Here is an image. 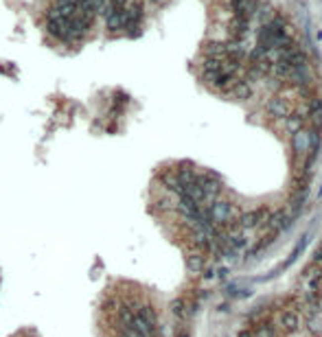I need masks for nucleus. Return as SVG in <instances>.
<instances>
[{
	"instance_id": "obj_5",
	"label": "nucleus",
	"mask_w": 322,
	"mask_h": 337,
	"mask_svg": "<svg viewBox=\"0 0 322 337\" xmlns=\"http://www.w3.org/2000/svg\"><path fill=\"white\" fill-rule=\"evenodd\" d=\"M92 2H94V13H99V15H103L105 9L112 4L110 0H92Z\"/></svg>"
},
{
	"instance_id": "obj_6",
	"label": "nucleus",
	"mask_w": 322,
	"mask_h": 337,
	"mask_svg": "<svg viewBox=\"0 0 322 337\" xmlns=\"http://www.w3.org/2000/svg\"><path fill=\"white\" fill-rule=\"evenodd\" d=\"M110 2L114 4L116 9H123V7H125V4H127V0H110Z\"/></svg>"
},
{
	"instance_id": "obj_3",
	"label": "nucleus",
	"mask_w": 322,
	"mask_h": 337,
	"mask_svg": "<svg viewBox=\"0 0 322 337\" xmlns=\"http://www.w3.org/2000/svg\"><path fill=\"white\" fill-rule=\"evenodd\" d=\"M204 57L226 59V42H208L204 46Z\"/></svg>"
},
{
	"instance_id": "obj_4",
	"label": "nucleus",
	"mask_w": 322,
	"mask_h": 337,
	"mask_svg": "<svg viewBox=\"0 0 322 337\" xmlns=\"http://www.w3.org/2000/svg\"><path fill=\"white\" fill-rule=\"evenodd\" d=\"M55 11H57L61 18H73L77 13V0H55Z\"/></svg>"
},
{
	"instance_id": "obj_1",
	"label": "nucleus",
	"mask_w": 322,
	"mask_h": 337,
	"mask_svg": "<svg viewBox=\"0 0 322 337\" xmlns=\"http://www.w3.org/2000/svg\"><path fill=\"white\" fill-rule=\"evenodd\" d=\"M298 306L307 322L322 335V245L316 252V258L311 260L309 269H307L305 298Z\"/></svg>"
},
{
	"instance_id": "obj_2",
	"label": "nucleus",
	"mask_w": 322,
	"mask_h": 337,
	"mask_svg": "<svg viewBox=\"0 0 322 337\" xmlns=\"http://www.w3.org/2000/svg\"><path fill=\"white\" fill-rule=\"evenodd\" d=\"M103 18H105V24H107V29H110V31H121V29L127 27V13H125V9H116L114 4H110V7L105 9Z\"/></svg>"
}]
</instances>
